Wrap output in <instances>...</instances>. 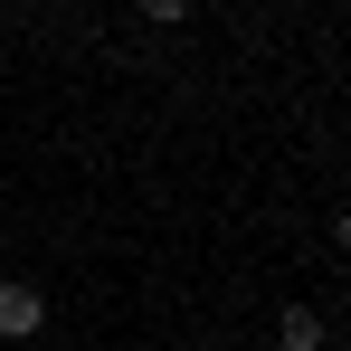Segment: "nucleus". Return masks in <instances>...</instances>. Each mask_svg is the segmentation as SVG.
Listing matches in <instances>:
<instances>
[{
  "instance_id": "obj_1",
  "label": "nucleus",
  "mask_w": 351,
  "mask_h": 351,
  "mask_svg": "<svg viewBox=\"0 0 351 351\" xmlns=\"http://www.w3.org/2000/svg\"><path fill=\"white\" fill-rule=\"evenodd\" d=\"M48 332V294L29 276H0V342H38Z\"/></svg>"
},
{
  "instance_id": "obj_3",
  "label": "nucleus",
  "mask_w": 351,
  "mask_h": 351,
  "mask_svg": "<svg viewBox=\"0 0 351 351\" xmlns=\"http://www.w3.org/2000/svg\"><path fill=\"white\" fill-rule=\"evenodd\" d=\"M332 247H342V256H351V199H342V209H332Z\"/></svg>"
},
{
  "instance_id": "obj_2",
  "label": "nucleus",
  "mask_w": 351,
  "mask_h": 351,
  "mask_svg": "<svg viewBox=\"0 0 351 351\" xmlns=\"http://www.w3.org/2000/svg\"><path fill=\"white\" fill-rule=\"evenodd\" d=\"M276 351H323V313L313 304H285L276 313Z\"/></svg>"
}]
</instances>
